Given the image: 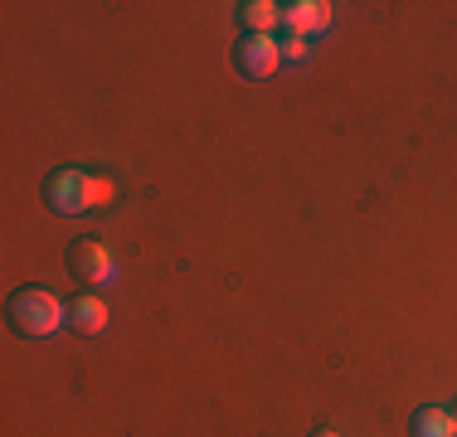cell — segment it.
<instances>
[{
    "mask_svg": "<svg viewBox=\"0 0 457 437\" xmlns=\"http://www.w3.org/2000/svg\"><path fill=\"white\" fill-rule=\"evenodd\" d=\"M278 49H282V63H307L312 59V49H307V39H302V35L278 39Z\"/></svg>",
    "mask_w": 457,
    "mask_h": 437,
    "instance_id": "9",
    "label": "cell"
},
{
    "mask_svg": "<svg viewBox=\"0 0 457 437\" xmlns=\"http://www.w3.org/2000/svg\"><path fill=\"white\" fill-rule=\"evenodd\" d=\"M69 326H73L79 335H103V331H107V306L97 301V297L69 301Z\"/></svg>",
    "mask_w": 457,
    "mask_h": 437,
    "instance_id": "6",
    "label": "cell"
},
{
    "mask_svg": "<svg viewBox=\"0 0 457 437\" xmlns=\"http://www.w3.org/2000/svg\"><path fill=\"white\" fill-rule=\"evenodd\" d=\"M331 20H336V10L326 5V0H292V5H282V25H287V35H302V39L326 35Z\"/></svg>",
    "mask_w": 457,
    "mask_h": 437,
    "instance_id": "5",
    "label": "cell"
},
{
    "mask_svg": "<svg viewBox=\"0 0 457 437\" xmlns=\"http://www.w3.org/2000/svg\"><path fill=\"white\" fill-rule=\"evenodd\" d=\"M317 437H341V433H331V428H321V433H317Z\"/></svg>",
    "mask_w": 457,
    "mask_h": 437,
    "instance_id": "10",
    "label": "cell"
},
{
    "mask_svg": "<svg viewBox=\"0 0 457 437\" xmlns=\"http://www.w3.org/2000/svg\"><path fill=\"white\" fill-rule=\"evenodd\" d=\"M69 272L93 292H107L117 282V258L103 238H73L69 243Z\"/></svg>",
    "mask_w": 457,
    "mask_h": 437,
    "instance_id": "3",
    "label": "cell"
},
{
    "mask_svg": "<svg viewBox=\"0 0 457 437\" xmlns=\"http://www.w3.org/2000/svg\"><path fill=\"white\" fill-rule=\"evenodd\" d=\"M409 433L413 437H457V423L448 408H419L409 418Z\"/></svg>",
    "mask_w": 457,
    "mask_h": 437,
    "instance_id": "8",
    "label": "cell"
},
{
    "mask_svg": "<svg viewBox=\"0 0 457 437\" xmlns=\"http://www.w3.org/2000/svg\"><path fill=\"white\" fill-rule=\"evenodd\" d=\"M112 200H117V185L107 180V175H93V170H79V166H63L45 180V204L63 218L107 210Z\"/></svg>",
    "mask_w": 457,
    "mask_h": 437,
    "instance_id": "1",
    "label": "cell"
},
{
    "mask_svg": "<svg viewBox=\"0 0 457 437\" xmlns=\"http://www.w3.org/2000/svg\"><path fill=\"white\" fill-rule=\"evenodd\" d=\"M63 321H69V316H63V306L54 292L20 287L15 297H10V326H15V335H25V341H49Z\"/></svg>",
    "mask_w": 457,
    "mask_h": 437,
    "instance_id": "2",
    "label": "cell"
},
{
    "mask_svg": "<svg viewBox=\"0 0 457 437\" xmlns=\"http://www.w3.org/2000/svg\"><path fill=\"white\" fill-rule=\"evenodd\" d=\"M234 69L244 73V78H253V83L273 78V73L282 69L278 39H273V35H244V39L234 44Z\"/></svg>",
    "mask_w": 457,
    "mask_h": 437,
    "instance_id": "4",
    "label": "cell"
},
{
    "mask_svg": "<svg viewBox=\"0 0 457 437\" xmlns=\"http://www.w3.org/2000/svg\"><path fill=\"white\" fill-rule=\"evenodd\" d=\"M238 20H244L248 35H268V29L282 25V5H273V0H248V5H238Z\"/></svg>",
    "mask_w": 457,
    "mask_h": 437,
    "instance_id": "7",
    "label": "cell"
}]
</instances>
